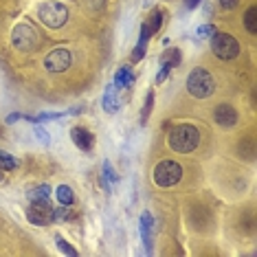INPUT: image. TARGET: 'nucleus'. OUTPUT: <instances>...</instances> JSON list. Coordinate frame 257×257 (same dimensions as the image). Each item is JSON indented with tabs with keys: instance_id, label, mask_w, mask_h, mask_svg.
I'll list each match as a JSON object with an SVG mask.
<instances>
[{
	"instance_id": "1",
	"label": "nucleus",
	"mask_w": 257,
	"mask_h": 257,
	"mask_svg": "<svg viewBox=\"0 0 257 257\" xmlns=\"http://www.w3.org/2000/svg\"><path fill=\"white\" fill-rule=\"evenodd\" d=\"M167 143H170V147L174 149V152L189 154V152H194V149L198 147L200 132H198V128L191 125V123L176 125V128H171L170 137H167Z\"/></svg>"
},
{
	"instance_id": "2",
	"label": "nucleus",
	"mask_w": 257,
	"mask_h": 257,
	"mask_svg": "<svg viewBox=\"0 0 257 257\" xmlns=\"http://www.w3.org/2000/svg\"><path fill=\"white\" fill-rule=\"evenodd\" d=\"M213 88H216L213 75L202 66L194 68V71L189 73V77H187V90H189V95H194L196 99H207L213 92Z\"/></svg>"
},
{
	"instance_id": "3",
	"label": "nucleus",
	"mask_w": 257,
	"mask_h": 257,
	"mask_svg": "<svg viewBox=\"0 0 257 257\" xmlns=\"http://www.w3.org/2000/svg\"><path fill=\"white\" fill-rule=\"evenodd\" d=\"M37 16H40V20L44 22L49 29H59V27H64L66 25V20H68V9L64 7L62 2L46 0V2L40 4Z\"/></svg>"
},
{
	"instance_id": "4",
	"label": "nucleus",
	"mask_w": 257,
	"mask_h": 257,
	"mask_svg": "<svg viewBox=\"0 0 257 257\" xmlns=\"http://www.w3.org/2000/svg\"><path fill=\"white\" fill-rule=\"evenodd\" d=\"M11 42L20 51H37L42 44V35L35 27L31 25H18L11 33Z\"/></svg>"
},
{
	"instance_id": "5",
	"label": "nucleus",
	"mask_w": 257,
	"mask_h": 257,
	"mask_svg": "<svg viewBox=\"0 0 257 257\" xmlns=\"http://www.w3.org/2000/svg\"><path fill=\"white\" fill-rule=\"evenodd\" d=\"M180 178H183V167L171 158H165L154 167V180L161 187H174Z\"/></svg>"
},
{
	"instance_id": "6",
	"label": "nucleus",
	"mask_w": 257,
	"mask_h": 257,
	"mask_svg": "<svg viewBox=\"0 0 257 257\" xmlns=\"http://www.w3.org/2000/svg\"><path fill=\"white\" fill-rule=\"evenodd\" d=\"M211 51L220 59H235L240 55V44L228 33H213L211 35Z\"/></svg>"
},
{
	"instance_id": "7",
	"label": "nucleus",
	"mask_w": 257,
	"mask_h": 257,
	"mask_svg": "<svg viewBox=\"0 0 257 257\" xmlns=\"http://www.w3.org/2000/svg\"><path fill=\"white\" fill-rule=\"evenodd\" d=\"M73 62V55L66 46H57L44 57V68L49 73H64Z\"/></svg>"
},
{
	"instance_id": "8",
	"label": "nucleus",
	"mask_w": 257,
	"mask_h": 257,
	"mask_svg": "<svg viewBox=\"0 0 257 257\" xmlns=\"http://www.w3.org/2000/svg\"><path fill=\"white\" fill-rule=\"evenodd\" d=\"M27 218L35 227H46L53 220V207L49 200H31V207L27 209Z\"/></svg>"
},
{
	"instance_id": "9",
	"label": "nucleus",
	"mask_w": 257,
	"mask_h": 257,
	"mask_svg": "<svg viewBox=\"0 0 257 257\" xmlns=\"http://www.w3.org/2000/svg\"><path fill=\"white\" fill-rule=\"evenodd\" d=\"M213 119H216V123L220 128H233L237 123V119H240V114H237V110L231 104H220L213 110Z\"/></svg>"
},
{
	"instance_id": "10",
	"label": "nucleus",
	"mask_w": 257,
	"mask_h": 257,
	"mask_svg": "<svg viewBox=\"0 0 257 257\" xmlns=\"http://www.w3.org/2000/svg\"><path fill=\"white\" fill-rule=\"evenodd\" d=\"M71 139L82 152H90L92 145H95V137L90 134V130L82 128V125H77V128L71 130Z\"/></svg>"
},
{
	"instance_id": "11",
	"label": "nucleus",
	"mask_w": 257,
	"mask_h": 257,
	"mask_svg": "<svg viewBox=\"0 0 257 257\" xmlns=\"http://www.w3.org/2000/svg\"><path fill=\"white\" fill-rule=\"evenodd\" d=\"M189 222L194 224V228L204 231V228L209 227V222H211V213L207 211V207H202V204H196V207L189 209Z\"/></svg>"
},
{
	"instance_id": "12",
	"label": "nucleus",
	"mask_w": 257,
	"mask_h": 257,
	"mask_svg": "<svg viewBox=\"0 0 257 257\" xmlns=\"http://www.w3.org/2000/svg\"><path fill=\"white\" fill-rule=\"evenodd\" d=\"M152 233H154V220L149 213H143L141 216V235L143 242H145V249L152 251Z\"/></svg>"
},
{
	"instance_id": "13",
	"label": "nucleus",
	"mask_w": 257,
	"mask_h": 257,
	"mask_svg": "<svg viewBox=\"0 0 257 257\" xmlns=\"http://www.w3.org/2000/svg\"><path fill=\"white\" fill-rule=\"evenodd\" d=\"M104 110L106 112H116L119 110V99H116V84H110L106 88V95H104Z\"/></svg>"
},
{
	"instance_id": "14",
	"label": "nucleus",
	"mask_w": 257,
	"mask_h": 257,
	"mask_svg": "<svg viewBox=\"0 0 257 257\" xmlns=\"http://www.w3.org/2000/svg\"><path fill=\"white\" fill-rule=\"evenodd\" d=\"M147 40H149V29H147V25H143L141 27V37H139V44H137V49L132 51V59H134V62L143 59L145 49H147Z\"/></svg>"
},
{
	"instance_id": "15",
	"label": "nucleus",
	"mask_w": 257,
	"mask_h": 257,
	"mask_svg": "<svg viewBox=\"0 0 257 257\" xmlns=\"http://www.w3.org/2000/svg\"><path fill=\"white\" fill-rule=\"evenodd\" d=\"M132 82H134V75H132V71H130L128 66H121L119 71H116V75H114V84H116L119 88H128Z\"/></svg>"
},
{
	"instance_id": "16",
	"label": "nucleus",
	"mask_w": 257,
	"mask_h": 257,
	"mask_svg": "<svg viewBox=\"0 0 257 257\" xmlns=\"http://www.w3.org/2000/svg\"><path fill=\"white\" fill-rule=\"evenodd\" d=\"M237 152H240L242 158L253 161V158H255V141H253V139H242L240 145H237Z\"/></svg>"
},
{
	"instance_id": "17",
	"label": "nucleus",
	"mask_w": 257,
	"mask_h": 257,
	"mask_svg": "<svg viewBox=\"0 0 257 257\" xmlns=\"http://www.w3.org/2000/svg\"><path fill=\"white\" fill-rule=\"evenodd\" d=\"M57 200H59V204H66V207H71V204L75 202V196H73V189L68 185H59L57 187Z\"/></svg>"
},
{
	"instance_id": "18",
	"label": "nucleus",
	"mask_w": 257,
	"mask_h": 257,
	"mask_svg": "<svg viewBox=\"0 0 257 257\" xmlns=\"http://www.w3.org/2000/svg\"><path fill=\"white\" fill-rule=\"evenodd\" d=\"M244 27H246V31H249L251 35L257 33V9L255 7H251L249 11L244 13Z\"/></svg>"
},
{
	"instance_id": "19",
	"label": "nucleus",
	"mask_w": 257,
	"mask_h": 257,
	"mask_svg": "<svg viewBox=\"0 0 257 257\" xmlns=\"http://www.w3.org/2000/svg\"><path fill=\"white\" fill-rule=\"evenodd\" d=\"M49 196H51L49 185H40L35 189H29V200H49Z\"/></svg>"
},
{
	"instance_id": "20",
	"label": "nucleus",
	"mask_w": 257,
	"mask_h": 257,
	"mask_svg": "<svg viewBox=\"0 0 257 257\" xmlns=\"http://www.w3.org/2000/svg\"><path fill=\"white\" fill-rule=\"evenodd\" d=\"M18 167V161L13 156H9L7 152H0V170H16Z\"/></svg>"
},
{
	"instance_id": "21",
	"label": "nucleus",
	"mask_w": 257,
	"mask_h": 257,
	"mask_svg": "<svg viewBox=\"0 0 257 257\" xmlns=\"http://www.w3.org/2000/svg\"><path fill=\"white\" fill-rule=\"evenodd\" d=\"M161 22H163V13L156 9V11H154V16H152V20L145 22V25H147V29H149V35H154L158 29H161Z\"/></svg>"
},
{
	"instance_id": "22",
	"label": "nucleus",
	"mask_w": 257,
	"mask_h": 257,
	"mask_svg": "<svg viewBox=\"0 0 257 257\" xmlns=\"http://www.w3.org/2000/svg\"><path fill=\"white\" fill-rule=\"evenodd\" d=\"M152 106H154V92L149 90V92H147V97H145V106H143V112H141V121H143V123L147 121L149 112H152Z\"/></svg>"
},
{
	"instance_id": "23",
	"label": "nucleus",
	"mask_w": 257,
	"mask_h": 257,
	"mask_svg": "<svg viewBox=\"0 0 257 257\" xmlns=\"http://www.w3.org/2000/svg\"><path fill=\"white\" fill-rule=\"evenodd\" d=\"M55 242H57V246H59V251H62V253H66V255H77V251H75L73 246L68 244V242L64 240L62 235H57V237H55Z\"/></svg>"
},
{
	"instance_id": "24",
	"label": "nucleus",
	"mask_w": 257,
	"mask_h": 257,
	"mask_svg": "<svg viewBox=\"0 0 257 257\" xmlns=\"http://www.w3.org/2000/svg\"><path fill=\"white\" fill-rule=\"evenodd\" d=\"M35 137H37V141L42 143V145H49L51 143V137H49V132H46L42 125H35Z\"/></svg>"
},
{
	"instance_id": "25",
	"label": "nucleus",
	"mask_w": 257,
	"mask_h": 257,
	"mask_svg": "<svg viewBox=\"0 0 257 257\" xmlns=\"http://www.w3.org/2000/svg\"><path fill=\"white\" fill-rule=\"evenodd\" d=\"M213 33H216V27H213V25H202V27H198V37H211Z\"/></svg>"
},
{
	"instance_id": "26",
	"label": "nucleus",
	"mask_w": 257,
	"mask_h": 257,
	"mask_svg": "<svg viewBox=\"0 0 257 257\" xmlns=\"http://www.w3.org/2000/svg\"><path fill=\"white\" fill-rule=\"evenodd\" d=\"M104 176H106V180H110V183H116V180H119V178H116V174H114V170H112V165H110L108 161L104 163Z\"/></svg>"
},
{
	"instance_id": "27",
	"label": "nucleus",
	"mask_w": 257,
	"mask_h": 257,
	"mask_svg": "<svg viewBox=\"0 0 257 257\" xmlns=\"http://www.w3.org/2000/svg\"><path fill=\"white\" fill-rule=\"evenodd\" d=\"M171 68H174V66H171V64H170V62H163V68H161V73H158V75H156V82H163V79H165V77H167V73H170V71H171Z\"/></svg>"
},
{
	"instance_id": "28",
	"label": "nucleus",
	"mask_w": 257,
	"mask_h": 257,
	"mask_svg": "<svg viewBox=\"0 0 257 257\" xmlns=\"http://www.w3.org/2000/svg\"><path fill=\"white\" fill-rule=\"evenodd\" d=\"M57 116H64L62 112H42L35 121H49V119H57Z\"/></svg>"
},
{
	"instance_id": "29",
	"label": "nucleus",
	"mask_w": 257,
	"mask_h": 257,
	"mask_svg": "<svg viewBox=\"0 0 257 257\" xmlns=\"http://www.w3.org/2000/svg\"><path fill=\"white\" fill-rule=\"evenodd\" d=\"M237 2H240V0H220V4L224 9H235Z\"/></svg>"
},
{
	"instance_id": "30",
	"label": "nucleus",
	"mask_w": 257,
	"mask_h": 257,
	"mask_svg": "<svg viewBox=\"0 0 257 257\" xmlns=\"http://www.w3.org/2000/svg\"><path fill=\"white\" fill-rule=\"evenodd\" d=\"M200 2H202V0H185V7L187 9H196Z\"/></svg>"
},
{
	"instance_id": "31",
	"label": "nucleus",
	"mask_w": 257,
	"mask_h": 257,
	"mask_svg": "<svg viewBox=\"0 0 257 257\" xmlns=\"http://www.w3.org/2000/svg\"><path fill=\"white\" fill-rule=\"evenodd\" d=\"M18 119H20V114H9L7 116V123H16Z\"/></svg>"
},
{
	"instance_id": "32",
	"label": "nucleus",
	"mask_w": 257,
	"mask_h": 257,
	"mask_svg": "<svg viewBox=\"0 0 257 257\" xmlns=\"http://www.w3.org/2000/svg\"><path fill=\"white\" fill-rule=\"evenodd\" d=\"M0 180H2V170H0Z\"/></svg>"
}]
</instances>
